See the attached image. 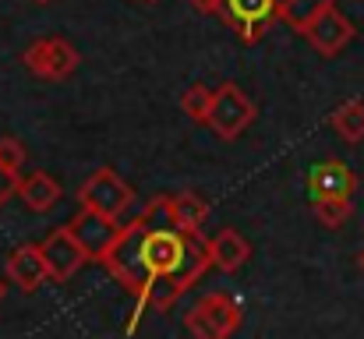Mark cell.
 Segmentation results:
<instances>
[{
    "label": "cell",
    "instance_id": "cell-28",
    "mask_svg": "<svg viewBox=\"0 0 364 339\" xmlns=\"http://www.w3.org/2000/svg\"><path fill=\"white\" fill-rule=\"evenodd\" d=\"M145 4H156V0H145Z\"/></svg>",
    "mask_w": 364,
    "mask_h": 339
},
{
    "label": "cell",
    "instance_id": "cell-13",
    "mask_svg": "<svg viewBox=\"0 0 364 339\" xmlns=\"http://www.w3.org/2000/svg\"><path fill=\"white\" fill-rule=\"evenodd\" d=\"M184 258V230H149L145 237V265L152 276L177 272Z\"/></svg>",
    "mask_w": 364,
    "mask_h": 339
},
{
    "label": "cell",
    "instance_id": "cell-20",
    "mask_svg": "<svg viewBox=\"0 0 364 339\" xmlns=\"http://www.w3.org/2000/svg\"><path fill=\"white\" fill-rule=\"evenodd\" d=\"M138 216H141V223L149 226V230H177V220H173V198H166V195L152 198V202L145 205V212H138Z\"/></svg>",
    "mask_w": 364,
    "mask_h": 339
},
{
    "label": "cell",
    "instance_id": "cell-14",
    "mask_svg": "<svg viewBox=\"0 0 364 339\" xmlns=\"http://www.w3.org/2000/svg\"><path fill=\"white\" fill-rule=\"evenodd\" d=\"M18 198L25 202V209H28V212H39V216H43V212H50V209L60 202V184H57L50 173L36 170V173L21 177Z\"/></svg>",
    "mask_w": 364,
    "mask_h": 339
},
{
    "label": "cell",
    "instance_id": "cell-27",
    "mask_svg": "<svg viewBox=\"0 0 364 339\" xmlns=\"http://www.w3.org/2000/svg\"><path fill=\"white\" fill-rule=\"evenodd\" d=\"M36 4H50V0H36Z\"/></svg>",
    "mask_w": 364,
    "mask_h": 339
},
{
    "label": "cell",
    "instance_id": "cell-15",
    "mask_svg": "<svg viewBox=\"0 0 364 339\" xmlns=\"http://www.w3.org/2000/svg\"><path fill=\"white\" fill-rule=\"evenodd\" d=\"M209 254H213V265L220 269V272H237L244 262H247V254H251V247H247V240H244L237 230H220L213 240H209Z\"/></svg>",
    "mask_w": 364,
    "mask_h": 339
},
{
    "label": "cell",
    "instance_id": "cell-19",
    "mask_svg": "<svg viewBox=\"0 0 364 339\" xmlns=\"http://www.w3.org/2000/svg\"><path fill=\"white\" fill-rule=\"evenodd\" d=\"M311 212L326 230H340L350 220L354 205H350V198H311Z\"/></svg>",
    "mask_w": 364,
    "mask_h": 339
},
{
    "label": "cell",
    "instance_id": "cell-16",
    "mask_svg": "<svg viewBox=\"0 0 364 339\" xmlns=\"http://www.w3.org/2000/svg\"><path fill=\"white\" fill-rule=\"evenodd\" d=\"M336 0H276V18L279 21H287L294 32H308V25L326 11V7H333Z\"/></svg>",
    "mask_w": 364,
    "mask_h": 339
},
{
    "label": "cell",
    "instance_id": "cell-1",
    "mask_svg": "<svg viewBox=\"0 0 364 339\" xmlns=\"http://www.w3.org/2000/svg\"><path fill=\"white\" fill-rule=\"evenodd\" d=\"M145 237H149V226L141 223V216H134L127 226H121L117 240L107 247V254L100 258L107 265V272L127 286L138 301H149V290L156 283V276L149 272L145 265Z\"/></svg>",
    "mask_w": 364,
    "mask_h": 339
},
{
    "label": "cell",
    "instance_id": "cell-9",
    "mask_svg": "<svg viewBox=\"0 0 364 339\" xmlns=\"http://www.w3.org/2000/svg\"><path fill=\"white\" fill-rule=\"evenodd\" d=\"M220 18L241 32L244 43H258L276 18V0H223Z\"/></svg>",
    "mask_w": 364,
    "mask_h": 339
},
{
    "label": "cell",
    "instance_id": "cell-7",
    "mask_svg": "<svg viewBox=\"0 0 364 339\" xmlns=\"http://www.w3.org/2000/svg\"><path fill=\"white\" fill-rule=\"evenodd\" d=\"M68 230L75 233V240L85 247V254L92 258V262H100L103 254H107V247L117 240V233H121V226L114 216H107V212H100V209H78V216L68 223Z\"/></svg>",
    "mask_w": 364,
    "mask_h": 339
},
{
    "label": "cell",
    "instance_id": "cell-5",
    "mask_svg": "<svg viewBox=\"0 0 364 339\" xmlns=\"http://www.w3.org/2000/svg\"><path fill=\"white\" fill-rule=\"evenodd\" d=\"M78 202H82L85 209H100V212H107V216L117 220L124 209L134 202V195H131L127 181H121L110 166H100V170L78 188Z\"/></svg>",
    "mask_w": 364,
    "mask_h": 339
},
{
    "label": "cell",
    "instance_id": "cell-24",
    "mask_svg": "<svg viewBox=\"0 0 364 339\" xmlns=\"http://www.w3.org/2000/svg\"><path fill=\"white\" fill-rule=\"evenodd\" d=\"M198 14H223V0H188Z\"/></svg>",
    "mask_w": 364,
    "mask_h": 339
},
{
    "label": "cell",
    "instance_id": "cell-6",
    "mask_svg": "<svg viewBox=\"0 0 364 339\" xmlns=\"http://www.w3.org/2000/svg\"><path fill=\"white\" fill-rule=\"evenodd\" d=\"M354 36H358V28H354V21L333 4V7H326L311 25H308V32H304V39L315 46V53H322V57H336V53H343L350 43H354Z\"/></svg>",
    "mask_w": 364,
    "mask_h": 339
},
{
    "label": "cell",
    "instance_id": "cell-23",
    "mask_svg": "<svg viewBox=\"0 0 364 339\" xmlns=\"http://www.w3.org/2000/svg\"><path fill=\"white\" fill-rule=\"evenodd\" d=\"M18 188H21V177H18V170H7V166H0V205H4V202H11V198L18 195Z\"/></svg>",
    "mask_w": 364,
    "mask_h": 339
},
{
    "label": "cell",
    "instance_id": "cell-11",
    "mask_svg": "<svg viewBox=\"0 0 364 339\" xmlns=\"http://www.w3.org/2000/svg\"><path fill=\"white\" fill-rule=\"evenodd\" d=\"M7 279H11V286H18L21 294H36V290L50 279L43 247H39V244H21V247H14L11 258H7Z\"/></svg>",
    "mask_w": 364,
    "mask_h": 339
},
{
    "label": "cell",
    "instance_id": "cell-2",
    "mask_svg": "<svg viewBox=\"0 0 364 339\" xmlns=\"http://www.w3.org/2000/svg\"><path fill=\"white\" fill-rule=\"evenodd\" d=\"M251 120H255V103L241 92V85L227 82V85H220V89L213 92V107H209L205 124H209L220 138H227V141L241 138L244 131L251 127Z\"/></svg>",
    "mask_w": 364,
    "mask_h": 339
},
{
    "label": "cell",
    "instance_id": "cell-22",
    "mask_svg": "<svg viewBox=\"0 0 364 339\" xmlns=\"http://www.w3.org/2000/svg\"><path fill=\"white\" fill-rule=\"evenodd\" d=\"M0 166H7V170H21L25 166V145L18 138H11V134L0 138Z\"/></svg>",
    "mask_w": 364,
    "mask_h": 339
},
{
    "label": "cell",
    "instance_id": "cell-12",
    "mask_svg": "<svg viewBox=\"0 0 364 339\" xmlns=\"http://www.w3.org/2000/svg\"><path fill=\"white\" fill-rule=\"evenodd\" d=\"M213 265V254H209V240L202 237V230H184V258L177 265V272H170V283L177 286V294L184 297Z\"/></svg>",
    "mask_w": 364,
    "mask_h": 339
},
{
    "label": "cell",
    "instance_id": "cell-4",
    "mask_svg": "<svg viewBox=\"0 0 364 339\" xmlns=\"http://www.w3.org/2000/svg\"><path fill=\"white\" fill-rule=\"evenodd\" d=\"M21 60H25V68H28L36 78H43V82H60V78L75 75L78 64H82L78 50H75L68 39H60V36L36 39V43L25 50Z\"/></svg>",
    "mask_w": 364,
    "mask_h": 339
},
{
    "label": "cell",
    "instance_id": "cell-17",
    "mask_svg": "<svg viewBox=\"0 0 364 339\" xmlns=\"http://www.w3.org/2000/svg\"><path fill=\"white\" fill-rule=\"evenodd\" d=\"M173 220H177V230H202V223L209 220V202L195 191H181L173 195Z\"/></svg>",
    "mask_w": 364,
    "mask_h": 339
},
{
    "label": "cell",
    "instance_id": "cell-18",
    "mask_svg": "<svg viewBox=\"0 0 364 339\" xmlns=\"http://www.w3.org/2000/svg\"><path fill=\"white\" fill-rule=\"evenodd\" d=\"M329 120H333V131H336L343 141H350V145L364 141V103L361 99H350V103L336 107Z\"/></svg>",
    "mask_w": 364,
    "mask_h": 339
},
{
    "label": "cell",
    "instance_id": "cell-3",
    "mask_svg": "<svg viewBox=\"0 0 364 339\" xmlns=\"http://www.w3.org/2000/svg\"><path fill=\"white\" fill-rule=\"evenodd\" d=\"M241 304L227 294H209L202 297L191 311H188V329L195 336H213V339H227L241 329Z\"/></svg>",
    "mask_w": 364,
    "mask_h": 339
},
{
    "label": "cell",
    "instance_id": "cell-25",
    "mask_svg": "<svg viewBox=\"0 0 364 339\" xmlns=\"http://www.w3.org/2000/svg\"><path fill=\"white\" fill-rule=\"evenodd\" d=\"M358 262H361V272H364V251H361V258H358Z\"/></svg>",
    "mask_w": 364,
    "mask_h": 339
},
{
    "label": "cell",
    "instance_id": "cell-21",
    "mask_svg": "<svg viewBox=\"0 0 364 339\" xmlns=\"http://www.w3.org/2000/svg\"><path fill=\"white\" fill-rule=\"evenodd\" d=\"M209 107H213V89H205V85H188V89H184V96H181V110L188 113L191 120L205 124Z\"/></svg>",
    "mask_w": 364,
    "mask_h": 339
},
{
    "label": "cell",
    "instance_id": "cell-10",
    "mask_svg": "<svg viewBox=\"0 0 364 339\" xmlns=\"http://www.w3.org/2000/svg\"><path fill=\"white\" fill-rule=\"evenodd\" d=\"M308 191H311V198H354L358 173L347 163H340V159H326V163L311 166Z\"/></svg>",
    "mask_w": 364,
    "mask_h": 339
},
{
    "label": "cell",
    "instance_id": "cell-26",
    "mask_svg": "<svg viewBox=\"0 0 364 339\" xmlns=\"http://www.w3.org/2000/svg\"><path fill=\"white\" fill-rule=\"evenodd\" d=\"M0 301H4V283H0Z\"/></svg>",
    "mask_w": 364,
    "mask_h": 339
},
{
    "label": "cell",
    "instance_id": "cell-8",
    "mask_svg": "<svg viewBox=\"0 0 364 339\" xmlns=\"http://www.w3.org/2000/svg\"><path fill=\"white\" fill-rule=\"evenodd\" d=\"M39 247H43V258H46L50 279H57V283H68V279L89 262L85 247L75 240V233H71L68 226H57Z\"/></svg>",
    "mask_w": 364,
    "mask_h": 339
}]
</instances>
